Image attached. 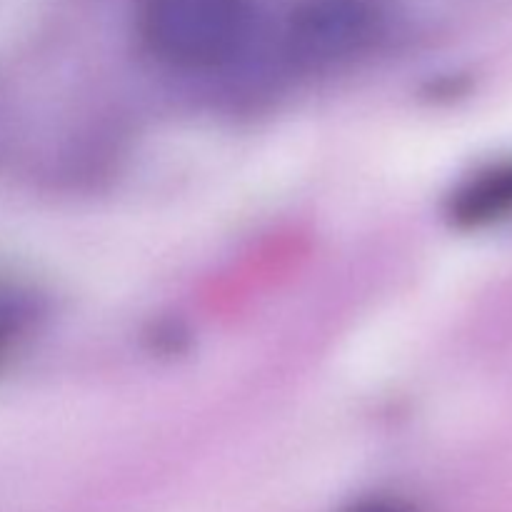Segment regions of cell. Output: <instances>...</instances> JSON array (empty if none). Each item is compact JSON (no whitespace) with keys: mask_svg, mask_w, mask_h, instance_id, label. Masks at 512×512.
Listing matches in <instances>:
<instances>
[{"mask_svg":"<svg viewBox=\"0 0 512 512\" xmlns=\"http://www.w3.org/2000/svg\"><path fill=\"white\" fill-rule=\"evenodd\" d=\"M145 48L180 70H210L243 53L255 28V0H138Z\"/></svg>","mask_w":512,"mask_h":512,"instance_id":"cell-1","label":"cell"},{"mask_svg":"<svg viewBox=\"0 0 512 512\" xmlns=\"http://www.w3.org/2000/svg\"><path fill=\"white\" fill-rule=\"evenodd\" d=\"M378 28L373 0H303L290 15V55L305 65H335L363 53Z\"/></svg>","mask_w":512,"mask_h":512,"instance_id":"cell-2","label":"cell"},{"mask_svg":"<svg viewBox=\"0 0 512 512\" xmlns=\"http://www.w3.org/2000/svg\"><path fill=\"white\" fill-rule=\"evenodd\" d=\"M512 213V163L470 180L455 200V215L465 223H488Z\"/></svg>","mask_w":512,"mask_h":512,"instance_id":"cell-3","label":"cell"},{"mask_svg":"<svg viewBox=\"0 0 512 512\" xmlns=\"http://www.w3.org/2000/svg\"><path fill=\"white\" fill-rule=\"evenodd\" d=\"M353 512H408V510L398 503H368V505H360V508Z\"/></svg>","mask_w":512,"mask_h":512,"instance_id":"cell-4","label":"cell"}]
</instances>
